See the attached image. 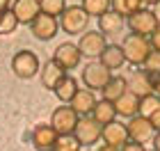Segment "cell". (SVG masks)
<instances>
[{"mask_svg":"<svg viewBox=\"0 0 160 151\" xmlns=\"http://www.w3.org/2000/svg\"><path fill=\"white\" fill-rule=\"evenodd\" d=\"M92 117L98 121L101 126H108V124H112L114 117H119L117 114V108H114L112 101H105V98H101L96 108H94V112H92Z\"/></svg>","mask_w":160,"mask_h":151,"instance_id":"44dd1931","label":"cell"},{"mask_svg":"<svg viewBox=\"0 0 160 151\" xmlns=\"http://www.w3.org/2000/svg\"><path fill=\"white\" fill-rule=\"evenodd\" d=\"M128 92V80L123 76H112V80L108 83V87L103 89V98L105 101H112V103H117V101Z\"/></svg>","mask_w":160,"mask_h":151,"instance_id":"7402d4cb","label":"cell"},{"mask_svg":"<svg viewBox=\"0 0 160 151\" xmlns=\"http://www.w3.org/2000/svg\"><path fill=\"white\" fill-rule=\"evenodd\" d=\"M57 140H60V135L55 133V128L50 126V124H39V126L32 131V144L37 147V149H41V151L55 149Z\"/></svg>","mask_w":160,"mask_h":151,"instance_id":"4fadbf2b","label":"cell"},{"mask_svg":"<svg viewBox=\"0 0 160 151\" xmlns=\"http://www.w3.org/2000/svg\"><path fill=\"white\" fill-rule=\"evenodd\" d=\"M108 46H110V44L105 41V34L101 30H87L82 37H80V41H78L80 53L87 55V57H101L105 53Z\"/></svg>","mask_w":160,"mask_h":151,"instance_id":"52a82bcc","label":"cell"},{"mask_svg":"<svg viewBox=\"0 0 160 151\" xmlns=\"http://www.w3.org/2000/svg\"><path fill=\"white\" fill-rule=\"evenodd\" d=\"M153 16L158 18V25H160V3H158V5H153Z\"/></svg>","mask_w":160,"mask_h":151,"instance_id":"d590c367","label":"cell"},{"mask_svg":"<svg viewBox=\"0 0 160 151\" xmlns=\"http://www.w3.org/2000/svg\"><path fill=\"white\" fill-rule=\"evenodd\" d=\"M156 112H160V96H156V94L144 96L142 103H140V114L147 117V119H151Z\"/></svg>","mask_w":160,"mask_h":151,"instance_id":"4316f807","label":"cell"},{"mask_svg":"<svg viewBox=\"0 0 160 151\" xmlns=\"http://www.w3.org/2000/svg\"><path fill=\"white\" fill-rule=\"evenodd\" d=\"M12 71L16 78H23V80L34 78L37 71L41 73V62H39L37 53H32V50H18L12 57Z\"/></svg>","mask_w":160,"mask_h":151,"instance_id":"3957f363","label":"cell"},{"mask_svg":"<svg viewBox=\"0 0 160 151\" xmlns=\"http://www.w3.org/2000/svg\"><path fill=\"white\" fill-rule=\"evenodd\" d=\"M149 3H151V5H158V3H160V0H147V5H149Z\"/></svg>","mask_w":160,"mask_h":151,"instance_id":"74e56055","label":"cell"},{"mask_svg":"<svg viewBox=\"0 0 160 151\" xmlns=\"http://www.w3.org/2000/svg\"><path fill=\"white\" fill-rule=\"evenodd\" d=\"M53 60L60 64L64 71H71V69H76L78 64H80V60H82V53H80L78 44H73V41H64V44H60V46L55 48Z\"/></svg>","mask_w":160,"mask_h":151,"instance_id":"9c48e42d","label":"cell"},{"mask_svg":"<svg viewBox=\"0 0 160 151\" xmlns=\"http://www.w3.org/2000/svg\"><path fill=\"white\" fill-rule=\"evenodd\" d=\"M151 46H153V50H158V53H160V28L151 34Z\"/></svg>","mask_w":160,"mask_h":151,"instance_id":"1f68e13d","label":"cell"},{"mask_svg":"<svg viewBox=\"0 0 160 151\" xmlns=\"http://www.w3.org/2000/svg\"><path fill=\"white\" fill-rule=\"evenodd\" d=\"M98 151H121V149H114V147H108V144H103Z\"/></svg>","mask_w":160,"mask_h":151,"instance_id":"8d00e7d4","label":"cell"},{"mask_svg":"<svg viewBox=\"0 0 160 151\" xmlns=\"http://www.w3.org/2000/svg\"><path fill=\"white\" fill-rule=\"evenodd\" d=\"M78 121H80V114L71 105H60V108L53 110V114H50V126L55 128V133L60 135V138H64V135H73Z\"/></svg>","mask_w":160,"mask_h":151,"instance_id":"7a4b0ae2","label":"cell"},{"mask_svg":"<svg viewBox=\"0 0 160 151\" xmlns=\"http://www.w3.org/2000/svg\"><path fill=\"white\" fill-rule=\"evenodd\" d=\"M128 138L130 142H137V144H144V142L153 140L156 138V128L153 124H151V119L142 117V114H137V117H133L128 121Z\"/></svg>","mask_w":160,"mask_h":151,"instance_id":"ba28073f","label":"cell"},{"mask_svg":"<svg viewBox=\"0 0 160 151\" xmlns=\"http://www.w3.org/2000/svg\"><path fill=\"white\" fill-rule=\"evenodd\" d=\"M151 124H153V128H156V133H160V112H156L153 117H151Z\"/></svg>","mask_w":160,"mask_h":151,"instance_id":"d6a6232c","label":"cell"},{"mask_svg":"<svg viewBox=\"0 0 160 151\" xmlns=\"http://www.w3.org/2000/svg\"><path fill=\"white\" fill-rule=\"evenodd\" d=\"M12 9L16 14L18 23H28V25H32L41 16V3L39 0H16Z\"/></svg>","mask_w":160,"mask_h":151,"instance_id":"7c38bea8","label":"cell"},{"mask_svg":"<svg viewBox=\"0 0 160 151\" xmlns=\"http://www.w3.org/2000/svg\"><path fill=\"white\" fill-rule=\"evenodd\" d=\"M30 28H32V34H34L37 39L48 41V39H53L55 34H57V30H60V23H57V18L41 14V16H39L37 21H34V23H32Z\"/></svg>","mask_w":160,"mask_h":151,"instance_id":"2e32d148","label":"cell"},{"mask_svg":"<svg viewBox=\"0 0 160 151\" xmlns=\"http://www.w3.org/2000/svg\"><path fill=\"white\" fill-rule=\"evenodd\" d=\"M80 149H82V144L76 140V135H64V138L57 140L53 151H80Z\"/></svg>","mask_w":160,"mask_h":151,"instance_id":"f1b7e54d","label":"cell"},{"mask_svg":"<svg viewBox=\"0 0 160 151\" xmlns=\"http://www.w3.org/2000/svg\"><path fill=\"white\" fill-rule=\"evenodd\" d=\"M96 103H98V98L94 96L92 89H78V94L71 101V108H73L80 117H89L94 112V108H96Z\"/></svg>","mask_w":160,"mask_h":151,"instance_id":"e0dca14e","label":"cell"},{"mask_svg":"<svg viewBox=\"0 0 160 151\" xmlns=\"http://www.w3.org/2000/svg\"><path fill=\"white\" fill-rule=\"evenodd\" d=\"M153 151H160V133H156L153 138Z\"/></svg>","mask_w":160,"mask_h":151,"instance_id":"e575fe53","label":"cell"},{"mask_svg":"<svg viewBox=\"0 0 160 151\" xmlns=\"http://www.w3.org/2000/svg\"><path fill=\"white\" fill-rule=\"evenodd\" d=\"M64 78H67V71H64L55 60H48V62L41 67V85H43L46 89H53V92H55L57 85H60Z\"/></svg>","mask_w":160,"mask_h":151,"instance_id":"9a60e30c","label":"cell"},{"mask_svg":"<svg viewBox=\"0 0 160 151\" xmlns=\"http://www.w3.org/2000/svg\"><path fill=\"white\" fill-rule=\"evenodd\" d=\"M144 71L151 76H160V53L158 50H153V53L149 55V60L144 62Z\"/></svg>","mask_w":160,"mask_h":151,"instance_id":"f546056e","label":"cell"},{"mask_svg":"<svg viewBox=\"0 0 160 151\" xmlns=\"http://www.w3.org/2000/svg\"><path fill=\"white\" fill-rule=\"evenodd\" d=\"M147 0H112V12H117L119 16H135V14L144 12Z\"/></svg>","mask_w":160,"mask_h":151,"instance_id":"603a6c76","label":"cell"},{"mask_svg":"<svg viewBox=\"0 0 160 151\" xmlns=\"http://www.w3.org/2000/svg\"><path fill=\"white\" fill-rule=\"evenodd\" d=\"M16 25H18V18H16V14H14V9H7L2 16H0V34H12L16 30Z\"/></svg>","mask_w":160,"mask_h":151,"instance_id":"83f0119b","label":"cell"},{"mask_svg":"<svg viewBox=\"0 0 160 151\" xmlns=\"http://www.w3.org/2000/svg\"><path fill=\"white\" fill-rule=\"evenodd\" d=\"M41 3V14H46V16H62L64 12H67V0H39Z\"/></svg>","mask_w":160,"mask_h":151,"instance_id":"484cf974","label":"cell"},{"mask_svg":"<svg viewBox=\"0 0 160 151\" xmlns=\"http://www.w3.org/2000/svg\"><path fill=\"white\" fill-rule=\"evenodd\" d=\"M98 30L103 34H110V37H114V34H119L123 30V16H119L117 12H108L103 14V16L98 18Z\"/></svg>","mask_w":160,"mask_h":151,"instance_id":"ffe728a7","label":"cell"},{"mask_svg":"<svg viewBox=\"0 0 160 151\" xmlns=\"http://www.w3.org/2000/svg\"><path fill=\"white\" fill-rule=\"evenodd\" d=\"M87 23H89V14L82 7H67V12L60 16V25L67 34H85Z\"/></svg>","mask_w":160,"mask_h":151,"instance_id":"277c9868","label":"cell"},{"mask_svg":"<svg viewBox=\"0 0 160 151\" xmlns=\"http://www.w3.org/2000/svg\"><path fill=\"white\" fill-rule=\"evenodd\" d=\"M73 135L82 147H89V144H96L98 140H103V126H101L92 114L89 117H80Z\"/></svg>","mask_w":160,"mask_h":151,"instance_id":"8992f818","label":"cell"},{"mask_svg":"<svg viewBox=\"0 0 160 151\" xmlns=\"http://www.w3.org/2000/svg\"><path fill=\"white\" fill-rule=\"evenodd\" d=\"M98 62L103 64V67H108L110 71L114 69H121L123 64H126V53H123V48L117 46V44H110L105 48V53L98 57Z\"/></svg>","mask_w":160,"mask_h":151,"instance_id":"d6986e66","label":"cell"},{"mask_svg":"<svg viewBox=\"0 0 160 151\" xmlns=\"http://www.w3.org/2000/svg\"><path fill=\"white\" fill-rule=\"evenodd\" d=\"M130 138H128V128L121 124V121H112V124L103 126V142L108 147L121 149Z\"/></svg>","mask_w":160,"mask_h":151,"instance_id":"5bb4252c","label":"cell"},{"mask_svg":"<svg viewBox=\"0 0 160 151\" xmlns=\"http://www.w3.org/2000/svg\"><path fill=\"white\" fill-rule=\"evenodd\" d=\"M128 92H133L135 96H149V94H153V76L147 73L144 69H137L130 73L128 78Z\"/></svg>","mask_w":160,"mask_h":151,"instance_id":"8fae6325","label":"cell"},{"mask_svg":"<svg viewBox=\"0 0 160 151\" xmlns=\"http://www.w3.org/2000/svg\"><path fill=\"white\" fill-rule=\"evenodd\" d=\"M76 94H78V83H76V78H71V76H67L60 85H57V89H55V96L60 98L62 103L73 101Z\"/></svg>","mask_w":160,"mask_h":151,"instance_id":"cb8c5ba5","label":"cell"},{"mask_svg":"<svg viewBox=\"0 0 160 151\" xmlns=\"http://www.w3.org/2000/svg\"><path fill=\"white\" fill-rule=\"evenodd\" d=\"M128 28H130V32L133 34H140V37H151L156 30H158V18L153 16V12H149V9H144L140 14H135V16H130L128 18Z\"/></svg>","mask_w":160,"mask_h":151,"instance_id":"30bf717a","label":"cell"},{"mask_svg":"<svg viewBox=\"0 0 160 151\" xmlns=\"http://www.w3.org/2000/svg\"><path fill=\"white\" fill-rule=\"evenodd\" d=\"M82 80L87 85V89H92V92L101 89L103 92L108 87V83L112 80V73H110V69L103 67L101 62H89L82 71Z\"/></svg>","mask_w":160,"mask_h":151,"instance_id":"5b68a950","label":"cell"},{"mask_svg":"<svg viewBox=\"0 0 160 151\" xmlns=\"http://www.w3.org/2000/svg\"><path fill=\"white\" fill-rule=\"evenodd\" d=\"M140 103H142V98L140 96H135L133 92H126L117 103H114V108H117V114L119 117H128V119H133L140 114Z\"/></svg>","mask_w":160,"mask_h":151,"instance_id":"ac0fdd59","label":"cell"},{"mask_svg":"<svg viewBox=\"0 0 160 151\" xmlns=\"http://www.w3.org/2000/svg\"><path fill=\"white\" fill-rule=\"evenodd\" d=\"M110 5H112V0H82V9L89 14V16H96L101 18L103 14L110 12Z\"/></svg>","mask_w":160,"mask_h":151,"instance_id":"d4e9b609","label":"cell"},{"mask_svg":"<svg viewBox=\"0 0 160 151\" xmlns=\"http://www.w3.org/2000/svg\"><path fill=\"white\" fill-rule=\"evenodd\" d=\"M121 151H147V149H144V144H137V142H126V144H123L121 147Z\"/></svg>","mask_w":160,"mask_h":151,"instance_id":"4dcf8cb0","label":"cell"},{"mask_svg":"<svg viewBox=\"0 0 160 151\" xmlns=\"http://www.w3.org/2000/svg\"><path fill=\"white\" fill-rule=\"evenodd\" d=\"M121 48H123V53H126V62L135 64V67H142V64L149 60V55L153 53L151 39L140 37V34H126Z\"/></svg>","mask_w":160,"mask_h":151,"instance_id":"6da1fadb","label":"cell"},{"mask_svg":"<svg viewBox=\"0 0 160 151\" xmlns=\"http://www.w3.org/2000/svg\"><path fill=\"white\" fill-rule=\"evenodd\" d=\"M9 3H12V0H0V16H2V14L7 12V7H9Z\"/></svg>","mask_w":160,"mask_h":151,"instance_id":"836d02e7","label":"cell"}]
</instances>
